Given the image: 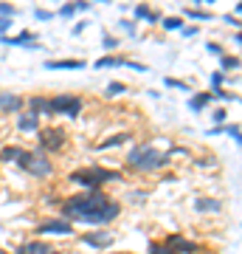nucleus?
Listing matches in <instances>:
<instances>
[{
    "mask_svg": "<svg viewBox=\"0 0 242 254\" xmlns=\"http://www.w3.org/2000/svg\"><path fill=\"white\" fill-rule=\"evenodd\" d=\"M62 218L71 223H85L90 229H104L107 223L121 215V203L116 198H110L104 190H85L76 195L59 200Z\"/></svg>",
    "mask_w": 242,
    "mask_h": 254,
    "instance_id": "nucleus-1",
    "label": "nucleus"
},
{
    "mask_svg": "<svg viewBox=\"0 0 242 254\" xmlns=\"http://www.w3.org/2000/svg\"><path fill=\"white\" fill-rule=\"evenodd\" d=\"M172 161L169 153H161L155 144H135L130 153H127V167L135 170V173H155Z\"/></svg>",
    "mask_w": 242,
    "mask_h": 254,
    "instance_id": "nucleus-2",
    "label": "nucleus"
},
{
    "mask_svg": "<svg viewBox=\"0 0 242 254\" xmlns=\"http://www.w3.org/2000/svg\"><path fill=\"white\" fill-rule=\"evenodd\" d=\"M118 178H121L118 170L99 167V164H93V167H82V170H71V173H68V181H71L73 187H82V192L85 190H101L104 184L118 181Z\"/></svg>",
    "mask_w": 242,
    "mask_h": 254,
    "instance_id": "nucleus-3",
    "label": "nucleus"
},
{
    "mask_svg": "<svg viewBox=\"0 0 242 254\" xmlns=\"http://www.w3.org/2000/svg\"><path fill=\"white\" fill-rule=\"evenodd\" d=\"M17 167L26 170L31 178H51L54 175V161L43 150H23V155L17 158Z\"/></svg>",
    "mask_w": 242,
    "mask_h": 254,
    "instance_id": "nucleus-4",
    "label": "nucleus"
},
{
    "mask_svg": "<svg viewBox=\"0 0 242 254\" xmlns=\"http://www.w3.org/2000/svg\"><path fill=\"white\" fill-rule=\"evenodd\" d=\"M85 110V99L76 93H54L48 96V116H68V119H79Z\"/></svg>",
    "mask_w": 242,
    "mask_h": 254,
    "instance_id": "nucleus-5",
    "label": "nucleus"
},
{
    "mask_svg": "<svg viewBox=\"0 0 242 254\" xmlns=\"http://www.w3.org/2000/svg\"><path fill=\"white\" fill-rule=\"evenodd\" d=\"M65 144H68L65 127L48 125V127H40V130H37V150H43L45 155H54V153H59V150H65Z\"/></svg>",
    "mask_w": 242,
    "mask_h": 254,
    "instance_id": "nucleus-6",
    "label": "nucleus"
},
{
    "mask_svg": "<svg viewBox=\"0 0 242 254\" xmlns=\"http://www.w3.org/2000/svg\"><path fill=\"white\" fill-rule=\"evenodd\" d=\"M34 232L40 237H71L73 235V223L65 218H43L34 226Z\"/></svg>",
    "mask_w": 242,
    "mask_h": 254,
    "instance_id": "nucleus-7",
    "label": "nucleus"
},
{
    "mask_svg": "<svg viewBox=\"0 0 242 254\" xmlns=\"http://www.w3.org/2000/svg\"><path fill=\"white\" fill-rule=\"evenodd\" d=\"M113 240H116V235H113L107 226L104 229H90V232L79 235V243L88 246V249H96V252H104L107 246H113Z\"/></svg>",
    "mask_w": 242,
    "mask_h": 254,
    "instance_id": "nucleus-8",
    "label": "nucleus"
},
{
    "mask_svg": "<svg viewBox=\"0 0 242 254\" xmlns=\"http://www.w3.org/2000/svg\"><path fill=\"white\" fill-rule=\"evenodd\" d=\"M163 243L169 246L175 254H203V246L194 243V240H189V237H183V235H169Z\"/></svg>",
    "mask_w": 242,
    "mask_h": 254,
    "instance_id": "nucleus-9",
    "label": "nucleus"
},
{
    "mask_svg": "<svg viewBox=\"0 0 242 254\" xmlns=\"http://www.w3.org/2000/svg\"><path fill=\"white\" fill-rule=\"evenodd\" d=\"M0 46H20V48H43L40 43H37V34L34 31H20V34H3L0 37Z\"/></svg>",
    "mask_w": 242,
    "mask_h": 254,
    "instance_id": "nucleus-10",
    "label": "nucleus"
},
{
    "mask_svg": "<svg viewBox=\"0 0 242 254\" xmlns=\"http://www.w3.org/2000/svg\"><path fill=\"white\" fill-rule=\"evenodd\" d=\"M26 110V99L20 93H11V91H0V113H23Z\"/></svg>",
    "mask_w": 242,
    "mask_h": 254,
    "instance_id": "nucleus-11",
    "label": "nucleus"
},
{
    "mask_svg": "<svg viewBox=\"0 0 242 254\" xmlns=\"http://www.w3.org/2000/svg\"><path fill=\"white\" fill-rule=\"evenodd\" d=\"M51 252H54V243L40 237V240H23L11 254H51Z\"/></svg>",
    "mask_w": 242,
    "mask_h": 254,
    "instance_id": "nucleus-12",
    "label": "nucleus"
},
{
    "mask_svg": "<svg viewBox=\"0 0 242 254\" xmlns=\"http://www.w3.org/2000/svg\"><path fill=\"white\" fill-rule=\"evenodd\" d=\"M43 68L45 71H82V68H88V63L82 57H68V60H48Z\"/></svg>",
    "mask_w": 242,
    "mask_h": 254,
    "instance_id": "nucleus-13",
    "label": "nucleus"
},
{
    "mask_svg": "<svg viewBox=\"0 0 242 254\" xmlns=\"http://www.w3.org/2000/svg\"><path fill=\"white\" fill-rule=\"evenodd\" d=\"M90 9V0H62V6L56 11L54 17H62V20H71L73 14H79V11H88Z\"/></svg>",
    "mask_w": 242,
    "mask_h": 254,
    "instance_id": "nucleus-14",
    "label": "nucleus"
},
{
    "mask_svg": "<svg viewBox=\"0 0 242 254\" xmlns=\"http://www.w3.org/2000/svg\"><path fill=\"white\" fill-rule=\"evenodd\" d=\"M225 209V203L220 198H194V212H200V215H220Z\"/></svg>",
    "mask_w": 242,
    "mask_h": 254,
    "instance_id": "nucleus-15",
    "label": "nucleus"
},
{
    "mask_svg": "<svg viewBox=\"0 0 242 254\" xmlns=\"http://www.w3.org/2000/svg\"><path fill=\"white\" fill-rule=\"evenodd\" d=\"M211 102H214V96L208 91H197V93L189 96V110H192V113H203V110L211 108Z\"/></svg>",
    "mask_w": 242,
    "mask_h": 254,
    "instance_id": "nucleus-16",
    "label": "nucleus"
},
{
    "mask_svg": "<svg viewBox=\"0 0 242 254\" xmlns=\"http://www.w3.org/2000/svg\"><path fill=\"white\" fill-rule=\"evenodd\" d=\"M17 130L20 133H37L40 130V116H34V113H28V110H23V113H17Z\"/></svg>",
    "mask_w": 242,
    "mask_h": 254,
    "instance_id": "nucleus-17",
    "label": "nucleus"
},
{
    "mask_svg": "<svg viewBox=\"0 0 242 254\" xmlns=\"http://www.w3.org/2000/svg\"><path fill=\"white\" fill-rule=\"evenodd\" d=\"M133 17H135V23H141V20H146V23H161V14H158V11H152L146 3H138V6H135Z\"/></svg>",
    "mask_w": 242,
    "mask_h": 254,
    "instance_id": "nucleus-18",
    "label": "nucleus"
},
{
    "mask_svg": "<svg viewBox=\"0 0 242 254\" xmlns=\"http://www.w3.org/2000/svg\"><path fill=\"white\" fill-rule=\"evenodd\" d=\"M28 113H34V116H43V113H48V96H43V93H34V96H28Z\"/></svg>",
    "mask_w": 242,
    "mask_h": 254,
    "instance_id": "nucleus-19",
    "label": "nucleus"
},
{
    "mask_svg": "<svg viewBox=\"0 0 242 254\" xmlns=\"http://www.w3.org/2000/svg\"><path fill=\"white\" fill-rule=\"evenodd\" d=\"M130 138H133V133H116V136H107V138H104V141H101V144L96 147V150H99V153H104V150H113V147L127 144Z\"/></svg>",
    "mask_w": 242,
    "mask_h": 254,
    "instance_id": "nucleus-20",
    "label": "nucleus"
},
{
    "mask_svg": "<svg viewBox=\"0 0 242 254\" xmlns=\"http://www.w3.org/2000/svg\"><path fill=\"white\" fill-rule=\"evenodd\" d=\"M20 155H23V147H17V144L0 147V164H17Z\"/></svg>",
    "mask_w": 242,
    "mask_h": 254,
    "instance_id": "nucleus-21",
    "label": "nucleus"
},
{
    "mask_svg": "<svg viewBox=\"0 0 242 254\" xmlns=\"http://www.w3.org/2000/svg\"><path fill=\"white\" fill-rule=\"evenodd\" d=\"M121 65H127V60L121 54H104L96 60V65L93 68H121Z\"/></svg>",
    "mask_w": 242,
    "mask_h": 254,
    "instance_id": "nucleus-22",
    "label": "nucleus"
},
{
    "mask_svg": "<svg viewBox=\"0 0 242 254\" xmlns=\"http://www.w3.org/2000/svg\"><path fill=\"white\" fill-rule=\"evenodd\" d=\"M220 71H223V73L240 71V57H237V54H223V57H220Z\"/></svg>",
    "mask_w": 242,
    "mask_h": 254,
    "instance_id": "nucleus-23",
    "label": "nucleus"
},
{
    "mask_svg": "<svg viewBox=\"0 0 242 254\" xmlns=\"http://www.w3.org/2000/svg\"><path fill=\"white\" fill-rule=\"evenodd\" d=\"M124 93H127V85L121 79H113L107 88H104V96H107V99H116V96H124Z\"/></svg>",
    "mask_w": 242,
    "mask_h": 254,
    "instance_id": "nucleus-24",
    "label": "nucleus"
},
{
    "mask_svg": "<svg viewBox=\"0 0 242 254\" xmlns=\"http://www.w3.org/2000/svg\"><path fill=\"white\" fill-rule=\"evenodd\" d=\"M183 20H197V23H206V20H214L211 11H203V9H186L183 11Z\"/></svg>",
    "mask_w": 242,
    "mask_h": 254,
    "instance_id": "nucleus-25",
    "label": "nucleus"
},
{
    "mask_svg": "<svg viewBox=\"0 0 242 254\" xmlns=\"http://www.w3.org/2000/svg\"><path fill=\"white\" fill-rule=\"evenodd\" d=\"M161 26H163V31H180V28L186 26V20L178 17V14H172V17H163L161 20Z\"/></svg>",
    "mask_w": 242,
    "mask_h": 254,
    "instance_id": "nucleus-26",
    "label": "nucleus"
},
{
    "mask_svg": "<svg viewBox=\"0 0 242 254\" xmlns=\"http://www.w3.org/2000/svg\"><path fill=\"white\" fill-rule=\"evenodd\" d=\"M101 46H104V51H107V54H116L118 46H121V40H118V37H113V34H104V37H101Z\"/></svg>",
    "mask_w": 242,
    "mask_h": 254,
    "instance_id": "nucleus-27",
    "label": "nucleus"
},
{
    "mask_svg": "<svg viewBox=\"0 0 242 254\" xmlns=\"http://www.w3.org/2000/svg\"><path fill=\"white\" fill-rule=\"evenodd\" d=\"M211 96H217V99H223V102H237L240 96L237 93H231V91H223V88H214V91H208Z\"/></svg>",
    "mask_w": 242,
    "mask_h": 254,
    "instance_id": "nucleus-28",
    "label": "nucleus"
},
{
    "mask_svg": "<svg viewBox=\"0 0 242 254\" xmlns=\"http://www.w3.org/2000/svg\"><path fill=\"white\" fill-rule=\"evenodd\" d=\"M211 122H214V127L217 125H225V122H228V110H225V108H214V110H211Z\"/></svg>",
    "mask_w": 242,
    "mask_h": 254,
    "instance_id": "nucleus-29",
    "label": "nucleus"
},
{
    "mask_svg": "<svg viewBox=\"0 0 242 254\" xmlns=\"http://www.w3.org/2000/svg\"><path fill=\"white\" fill-rule=\"evenodd\" d=\"M146 254H175L166 243H149V249H146Z\"/></svg>",
    "mask_w": 242,
    "mask_h": 254,
    "instance_id": "nucleus-30",
    "label": "nucleus"
},
{
    "mask_svg": "<svg viewBox=\"0 0 242 254\" xmlns=\"http://www.w3.org/2000/svg\"><path fill=\"white\" fill-rule=\"evenodd\" d=\"M225 82H228V76H225L223 71H214L211 73V91H214V88H223Z\"/></svg>",
    "mask_w": 242,
    "mask_h": 254,
    "instance_id": "nucleus-31",
    "label": "nucleus"
},
{
    "mask_svg": "<svg viewBox=\"0 0 242 254\" xmlns=\"http://www.w3.org/2000/svg\"><path fill=\"white\" fill-rule=\"evenodd\" d=\"M163 85H169V88H175V91H186V88H189L183 79H175V76H166V79H163Z\"/></svg>",
    "mask_w": 242,
    "mask_h": 254,
    "instance_id": "nucleus-32",
    "label": "nucleus"
},
{
    "mask_svg": "<svg viewBox=\"0 0 242 254\" xmlns=\"http://www.w3.org/2000/svg\"><path fill=\"white\" fill-rule=\"evenodd\" d=\"M14 14H17V9L11 3H0V17H14Z\"/></svg>",
    "mask_w": 242,
    "mask_h": 254,
    "instance_id": "nucleus-33",
    "label": "nucleus"
},
{
    "mask_svg": "<svg viewBox=\"0 0 242 254\" xmlns=\"http://www.w3.org/2000/svg\"><path fill=\"white\" fill-rule=\"evenodd\" d=\"M34 17H37V20H43V23H48V20H54V11H48V9H34Z\"/></svg>",
    "mask_w": 242,
    "mask_h": 254,
    "instance_id": "nucleus-34",
    "label": "nucleus"
},
{
    "mask_svg": "<svg viewBox=\"0 0 242 254\" xmlns=\"http://www.w3.org/2000/svg\"><path fill=\"white\" fill-rule=\"evenodd\" d=\"M206 51H208V54H214V57H223L225 54V48L220 46V43H206Z\"/></svg>",
    "mask_w": 242,
    "mask_h": 254,
    "instance_id": "nucleus-35",
    "label": "nucleus"
},
{
    "mask_svg": "<svg viewBox=\"0 0 242 254\" xmlns=\"http://www.w3.org/2000/svg\"><path fill=\"white\" fill-rule=\"evenodd\" d=\"M11 26H14V20H11V17H0V37H3V34H9Z\"/></svg>",
    "mask_w": 242,
    "mask_h": 254,
    "instance_id": "nucleus-36",
    "label": "nucleus"
},
{
    "mask_svg": "<svg viewBox=\"0 0 242 254\" xmlns=\"http://www.w3.org/2000/svg\"><path fill=\"white\" fill-rule=\"evenodd\" d=\"M118 26L124 28L127 34H135V20H121V23H118Z\"/></svg>",
    "mask_w": 242,
    "mask_h": 254,
    "instance_id": "nucleus-37",
    "label": "nucleus"
},
{
    "mask_svg": "<svg viewBox=\"0 0 242 254\" xmlns=\"http://www.w3.org/2000/svg\"><path fill=\"white\" fill-rule=\"evenodd\" d=\"M197 31H200L197 26H183V28H180V34H183V37H197Z\"/></svg>",
    "mask_w": 242,
    "mask_h": 254,
    "instance_id": "nucleus-38",
    "label": "nucleus"
},
{
    "mask_svg": "<svg viewBox=\"0 0 242 254\" xmlns=\"http://www.w3.org/2000/svg\"><path fill=\"white\" fill-rule=\"evenodd\" d=\"M127 68H133V71H141V73H146V65L135 63V60H127Z\"/></svg>",
    "mask_w": 242,
    "mask_h": 254,
    "instance_id": "nucleus-39",
    "label": "nucleus"
},
{
    "mask_svg": "<svg viewBox=\"0 0 242 254\" xmlns=\"http://www.w3.org/2000/svg\"><path fill=\"white\" fill-rule=\"evenodd\" d=\"M225 23H228V26H231V28H237V31H240V17H234V14H225Z\"/></svg>",
    "mask_w": 242,
    "mask_h": 254,
    "instance_id": "nucleus-40",
    "label": "nucleus"
},
{
    "mask_svg": "<svg viewBox=\"0 0 242 254\" xmlns=\"http://www.w3.org/2000/svg\"><path fill=\"white\" fill-rule=\"evenodd\" d=\"M85 28H88V20H82L79 26H73V34H82V31H85Z\"/></svg>",
    "mask_w": 242,
    "mask_h": 254,
    "instance_id": "nucleus-41",
    "label": "nucleus"
},
{
    "mask_svg": "<svg viewBox=\"0 0 242 254\" xmlns=\"http://www.w3.org/2000/svg\"><path fill=\"white\" fill-rule=\"evenodd\" d=\"M104 254H133V252H104Z\"/></svg>",
    "mask_w": 242,
    "mask_h": 254,
    "instance_id": "nucleus-42",
    "label": "nucleus"
},
{
    "mask_svg": "<svg viewBox=\"0 0 242 254\" xmlns=\"http://www.w3.org/2000/svg\"><path fill=\"white\" fill-rule=\"evenodd\" d=\"M200 3H206V6H211V3H217V0H200Z\"/></svg>",
    "mask_w": 242,
    "mask_h": 254,
    "instance_id": "nucleus-43",
    "label": "nucleus"
},
{
    "mask_svg": "<svg viewBox=\"0 0 242 254\" xmlns=\"http://www.w3.org/2000/svg\"><path fill=\"white\" fill-rule=\"evenodd\" d=\"M0 254H11V252H9V249H3V246H0Z\"/></svg>",
    "mask_w": 242,
    "mask_h": 254,
    "instance_id": "nucleus-44",
    "label": "nucleus"
},
{
    "mask_svg": "<svg viewBox=\"0 0 242 254\" xmlns=\"http://www.w3.org/2000/svg\"><path fill=\"white\" fill-rule=\"evenodd\" d=\"M189 3H194V6H203V3H200V0H189Z\"/></svg>",
    "mask_w": 242,
    "mask_h": 254,
    "instance_id": "nucleus-45",
    "label": "nucleus"
},
{
    "mask_svg": "<svg viewBox=\"0 0 242 254\" xmlns=\"http://www.w3.org/2000/svg\"><path fill=\"white\" fill-rule=\"evenodd\" d=\"M93 3H110V0H93Z\"/></svg>",
    "mask_w": 242,
    "mask_h": 254,
    "instance_id": "nucleus-46",
    "label": "nucleus"
},
{
    "mask_svg": "<svg viewBox=\"0 0 242 254\" xmlns=\"http://www.w3.org/2000/svg\"><path fill=\"white\" fill-rule=\"evenodd\" d=\"M48 3H62V0H48Z\"/></svg>",
    "mask_w": 242,
    "mask_h": 254,
    "instance_id": "nucleus-47",
    "label": "nucleus"
},
{
    "mask_svg": "<svg viewBox=\"0 0 242 254\" xmlns=\"http://www.w3.org/2000/svg\"><path fill=\"white\" fill-rule=\"evenodd\" d=\"M51 254H62V252H56V249H54V252H51Z\"/></svg>",
    "mask_w": 242,
    "mask_h": 254,
    "instance_id": "nucleus-48",
    "label": "nucleus"
}]
</instances>
